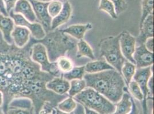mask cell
<instances>
[{
  "mask_svg": "<svg viewBox=\"0 0 154 114\" xmlns=\"http://www.w3.org/2000/svg\"><path fill=\"white\" fill-rule=\"evenodd\" d=\"M72 12V9L70 3L68 1H65L60 12L52 19L51 31L57 29L60 26L67 23L70 19Z\"/></svg>",
  "mask_w": 154,
  "mask_h": 114,
  "instance_id": "15",
  "label": "cell"
},
{
  "mask_svg": "<svg viewBox=\"0 0 154 114\" xmlns=\"http://www.w3.org/2000/svg\"><path fill=\"white\" fill-rule=\"evenodd\" d=\"M128 114H139V110L137 108V107L136 104V103L134 101V100L133 99L132 101V110L131 111V112Z\"/></svg>",
  "mask_w": 154,
  "mask_h": 114,
  "instance_id": "39",
  "label": "cell"
},
{
  "mask_svg": "<svg viewBox=\"0 0 154 114\" xmlns=\"http://www.w3.org/2000/svg\"><path fill=\"white\" fill-rule=\"evenodd\" d=\"M129 93L133 96V97L139 101H142L143 100V95L141 89L138 84L135 81L132 80L128 86Z\"/></svg>",
  "mask_w": 154,
  "mask_h": 114,
  "instance_id": "29",
  "label": "cell"
},
{
  "mask_svg": "<svg viewBox=\"0 0 154 114\" xmlns=\"http://www.w3.org/2000/svg\"><path fill=\"white\" fill-rule=\"evenodd\" d=\"M113 69H115L103 59L90 62L85 65V72L89 74L97 73L105 70Z\"/></svg>",
  "mask_w": 154,
  "mask_h": 114,
  "instance_id": "20",
  "label": "cell"
},
{
  "mask_svg": "<svg viewBox=\"0 0 154 114\" xmlns=\"http://www.w3.org/2000/svg\"><path fill=\"white\" fill-rule=\"evenodd\" d=\"M15 26L14 21L11 17L0 13V32L4 40L8 44H13L11 34Z\"/></svg>",
  "mask_w": 154,
  "mask_h": 114,
  "instance_id": "16",
  "label": "cell"
},
{
  "mask_svg": "<svg viewBox=\"0 0 154 114\" xmlns=\"http://www.w3.org/2000/svg\"><path fill=\"white\" fill-rule=\"evenodd\" d=\"M136 70V67L135 64H132L128 61H127L122 66V75L127 87L129 83L133 79Z\"/></svg>",
  "mask_w": 154,
  "mask_h": 114,
  "instance_id": "22",
  "label": "cell"
},
{
  "mask_svg": "<svg viewBox=\"0 0 154 114\" xmlns=\"http://www.w3.org/2000/svg\"><path fill=\"white\" fill-rule=\"evenodd\" d=\"M120 46L122 56L127 61L135 64L133 56L136 47V38L127 30L121 33Z\"/></svg>",
  "mask_w": 154,
  "mask_h": 114,
  "instance_id": "10",
  "label": "cell"
},
{
  "mask_svg": "<svg viewBox=\"0 0 154 114\" xmlns=\"http://www.w3.org/2000/svg\"><path fill=\"white\" fill-rule=\"evenodd\" d=\"M13 44L19 48H23L31 39V33L28 29L20 26H15L11 34Z\"/></svg>",
  "mask_w": 154,
  "mask_h": 114,
  "instance_id": "14",
  "label": "cell"
},
{
  "mask_svg": "<svg viewBox=\"0 0 154 114\" xmlns=\"http://www.w3.org/2000/svg\"><path fill=\"white\" fill-rule=\"evenodd\" d=\"M4 102V97H3V94L1 91H0V107H2L3 105Z\"/></svg>",
  "mask_w": 154,
  "mask_h": 114,
  "instance_id": "42",
  "label": "cell"
},
{
  "mask_svg": "<svg viewBox=\"0 0 154 114\" xmlns=\"http://www.w3.org/2000/svg\"><path fill=\"white\" fill-rule=\"evenodd\" d=\"M35 42L45 46L51 62H55L58 58L65 56L67 53L73 50L77 44L74 38L58 29L46 33L45 38L39 41L35 40Z\"/></svg>",
  "mask_w": 154,
  "mask_h": 114,
  "instance_id": "3",
  "label": "cell"
},
{
  "mask_svg": "<svg viewBox=\"0 0 154 114\" xmlns=\"http://www.w3.org/2000/svg\"><path fill=\"white\" fill-rule=\"evenodd\" d=\"M46 88L58 95H65L70 89V81L62 76L54 77L47 83Z\"/></svg>",
  "mask_w": 154,
  "mask_h": 114,
  "instance_id": "17",
  "label": "cell"
},
{
  "mask_svg": "<svg viewBox=\"0 0 154 114\" xmlns=\"http://www.w3.org/2000/svg\"><path fill=\"white\" fill-rule=\"evenodd\" d=\"M144 45L148 50L154 53V37L148 38L144 43Z\"/></svg>",
  "mask_w": 154,
  "mask_h": 114,
  "instance_id": "35",
  "label": "cell"
},
{
  "mask_svg": "<svg viewBox=\"0 0 154 114\" xmlns=\"http://www.w3.org/2000/svg\"><path fill=\"white\" fill-rule=\"evenodd\" d=\"M3 1L5 4V7L7 10V13L9 14L10 12L13 10L14 7L16 5V3L18 0H3Z\"/></svg>",
  "mask_w": 154,
  "mask_h": 114,
  "instance_id": "34",
  "label": "cell"
},
{
  "mask_svg": "<svg viewBox=\"0 0 154 114\" xmlns=\"http://www.w3.org/2000/svg\"><path fill=\"white\" fill-rule=\"evenodd\" d=\"M77 51L76 57L77 58H80L85 57L89 58L91 60L95 59L94 52L89 44L86 41L81 39L77 42Z\"/></svg>",
  "mask_w": 154,
  "mask_h": 114,
  "instance_id": "21",
  "label": "cell"
},
{
  "mask_svg": "<svg viewBox=\"0 0 154 114\" xmlns=\"http://www.w3.org/2000/svg\"><path fill=\"white\" fill-rule=\"evenodd\" d=\"M93 28V25L90 23L86 24H75L69 26L62 30L63 33L69 35L72 38L78 41L83 39L86 33Z\"/></svg>",
  "mask_w": 154,
  "mask_h": 114,
  "instance_id": "18",
  "label": "cell"
},
{
  "mask_svg": "<svg viewBox=\"0 0 154 114\" xmlns=\"http://www.w3.org/2000/svg\"><path fill=\"white\" fill-rule=\"evenodd\" d=\"M55 62L58 69L62 74L69 73L74 67L73 61L70 58L66 56L58 58Z\"/></svg>",
  "mask_w": 154,
  "mask_h": 114,
  "instance_id": "24",
  "label": "cell"
},
{
  "mask_svg": "<svg viewBox=\"0 0 154 114\" xmlns=\"http://www.w3.org/2000/svg\"><path fill=\"white\" fill-rule=\"evenodd\" d=\"M98 9L108 13L113 19H117L118 15L116 12L115 7L110 0H100Z\"/></svg>",
  "mask_w": 154,
  "mask_h": 114,
  "instance_id": "27",
  "label": "cell"
},
{
  "mask_svg": "<svg viewBox=\"0 0 154 114\" xmlns=\"http://www.w3.org/2000/svg\"><path fill=\"white\" fill-rule=\"evenodd\" d=\"M74 114H85L84 107L80 103H77V107L74 111Z\"/></svg>",
  "mask_w": 154,
  "mask_h": 114,
  "instance_id": "37",
  "label": "cell"
},
{
  "mask_svg": "<svg viewBox=\"0 0 154 114\" xmlns=\"http://www.w3.org/2000/svg\"><path fill=\"white\" fill-rule=\"evenodd\" d=\"M33 38L23 48L8 44L0 32V91L3 94L2 107L6 114L14 99L27 98L32 102L33 114H38L43 104L49 101L57 107L69 96L58 95L46 88V84L54 76L41 70L31 58Z\"/></svg>",
  "mask_w": 154,
  "mask_h": 114,
  "instance_id": "1",
  "label": "cell"
},
{
  "mask_svg": "<svg viewBox=\"0 0 154 114\" xmlns=\"http://www.w3.org/2000/svg\"><path fill=\"white\" fill-rule=\"evenodd\" d=\"M9 16L11 17L15 25L23 26L29 30L32 38L36 41H39L45 37L46 33L42 25L38 22H31L26 19L22 15L16 14L11 10L9 13Z\"/></svg>",
  "mask_w": 154,
  "mask_h": 114,
  "instance_id": "8",
  "label": "cell"
},
{
  "mask_svg": "<svg viewBox=\"0 0 154 114\" xmlns=\"http://www.w3.org/2000/svg\"><path fill=\"white\" fill-rule=\"evenodd\" d=\"M86 74L85 66L74 67L73 69L69 73L62 74V77L66 80L70 81L73 79H82Z\"/></svg>",
  "mask_w": 154,
  "mask_h": 114,
  "instance_id": "26",
  "label": "cell"
},
{
  "mask_svg": "<svg viewBox=\"0 0 154 114\" xmlns=\"http://www.w3.org/2000/svg\"><path fill=\"white\" fill-rule=\"evenodd\" d=\"M77 102L72 97L68 96L62 101L59 102L57 105L58 109L66 113H71L74 112L77 107Z\"/></svg>",
  "mask_w": 154,
  "mask_h": 114,
  "instance_id": "25",
  "label": "cell"
},
{
  "mask_svg": "<svg viewBox=\"0 0 154 114\" xmlns=\"http://www.w3.org/2000/svg\"></svg>",
  "mask_w": 154,
  "mask_h": 114,
  "instance_id": "46",
  "label": "cell"
},
{
  "mask_svg": "<svg viewBox=\"0 0 154 114\" xmlns=\"http://www.w3.org/2000/svg\"><path fill=\"white\" fill-rule=\"evenodd\" d=\"M84 79L86 87L95 90L113 104L121 99L124 92L128 91L122 75L115 69L86 73Z\"/></svg>",
  "mask_w": 154,
  "mask_h": 114,
  "instance_id": "2",
  "label": "cell"
},
{
  "mask_svg": "<svg viewBox=\"0 0 154 114\" xmlns=\"http://www.w3.org/2000/svg\"><path fill=\"white\" fill-rule=\"evenodd\" d=\"M133 98L128 91L124 93L121 99L115 103V111L112 114H128L132 107Z\"/></svg>",
  "mask_w": 154,
  "mask_h": 114,
  "instance_id": "19",
  "label": "cell"
},
{
  "mask_svg": "<svg viewBox=\"0 0 154 114\" xmlns=\"http://www.w3.org/2000/svg\"><path fill=\"white\" fill-rule=\"evenodd\" d=\"M51 114H74V113L72 112L71 113H64V112L59 110L58 108L55 107L53 109Z\"/></svg>",
  "mask_w": 154,
  "mask_h": 114,
  "instance_id": "40",
  "label": "cell"
},
{
  "mask_svg": "<svg viewBox=\"0 0 154 114\" xmlns=\"http://www.w3.org/2000/svg\"><path fill=\"white\" fill-rule=\"evenodd\" d=\"M33 110L9 106L5 114H31Z\"/></svg>",
  "mask_w": 154,
  "mask_h": 114,
  "instance_id": "32",
  "label": "cell"
},
{
  "mask_svg": "<svg viewBox=\"0 0 154 114\" xmlns=\"http://www.w3.org/2000/svg\"><path fill=\"white\" fill-rule=\"evenodd\" d=\"M0 13L5 16H9L8 13H7L3 0H0Z\"/></svg>",
  "mask_w": 154,
  "mask_h": 114,
  "instance_id": "38",
  "label": "cell"
},
{
  "mask_svg": "<svg viewBox=\"0 0 154 114\" xmlns=\"http://www.w3.org/2000/svg\"><path fill=\"white\" fill-rule=\"evenodd\" d=\"M139 29V35L136 38L137 45L144 44L148 38L154 37V13L148 16Z\"/></svg>",
  "mask_w": 154,
  "mask_h": 114,
  "instance_id": "12",
  "label": "cell"
},
{
  "mask_svg": "<svg viewBox=\"0 0 154 114\" xmlns=\"http://www.w3.org/2000/svg\"><path fill=\"white\" fill-rule=\"evenodd\" d=\"M32 5L38 22L43 27L45 33L51 31L52 18L48 12L49 2H43L36 0H29Z\"/></svg>",
  "mask_w": 154,
  "mask_h": 114,
  "instance_id": "9",
  "label": "cell"
},
{
  "mask_svg": "<svg viewBox=\"0 0 154 114\" xmlns=\"http://www.w3.org/2000/svg\"><path fill=\"white\" fill-rule=\"evenodd\" d=\"M121 33L117 36H109L103 38L100 42V56L122 74V69L127 61L122 56L120 46Z\"/></svg>",
  "mask_w": 154,
  "mask_h": 114,
  "instance_id": "5",
  "label": "cell"
},
{
  "mask_svg": "<svg viewBox=\"0 0 154 114\" xmlns=\"http://www.w3.org/2000/svg\"><path fill=\"white\" fill-rule=\"evenodd\" d=\"M154 13V0H142L141 1V16L140 26L148 15Z\"/></svg>",
  "mask_w": 154,
  "mask_h": 114,
  "instance_id": "28",
  "label": "cell"
},
{
  "mask_svg": "<svg viewBox=\"0 0 154 114\" xmlns=\"http://www.w3.org/2000/svg\"><path fill=\"white\" fill-rule=\"evenodd\" d=\"M36 1H40V2H50L52 1H54V0H36Z\"/></svg>",
  "mask_w": 154,
  "mask_h": 114,
  "instance_id": "43",
  "label": "cell"
},
{
  "mask_svg": "<svg viewBox=\"0 0 154 114\" xmlns=\"http://www.w3.org/2000/svg\"><path fill=\"white\" fill-rule=\"evenodd\" d=\"M12 10L14 13L22 15L31 22H38L29 0H18Z\"/></svg>",
  "mask_w": 154,
  "mask_h": 114,
  "instance_id": "13",
  "label": "cell"
},
{
  "mask_svg": "<svg viewBox=\"0 0 154 114\" xmlns=\"http://www.w3.org/2000/svg\"><path fill=\"white\" fill-rule=\"evenodd\" d=\"M31 58L33 62L40 66L42 71L51 74L54 77L62 76L56 62H51L49 61L45 46L41 43L36 42L35 39L34 44L31 46Z\"/></svg>",
  "mask_w": 154,
  "mask_h": 114,
  "instance_id": "6",
  "label": "cell"
},
{
  "mask_svg": "<svg viewBox=\"0 0 154 114\" xmlns=\"http://www.w3.org/2000/svg\"><path fill=\"white\" fill-rule=\"evenodd\" d=\"M73 98L77 103L99 114H112L115 111V104L90 87H86Z\"/></svg>",
  "mask_w": 154,
  "mask_h": 114,
  "instance_id": "4",
  "label": "cell"
},
{
  "mask_svg": "<svg viewBox=\"0 0 154 114\" xmlns=\"http://www.w3.org/2000/svg\"><path fill=\"white\" fill-rule=\"evenodd\" d=\"M84 108H85V114H99L98 113H97L96 111L89 109L86 107H84Z\"/></svg>",
  "mask_w": 154,
  "mask_h": 114,
  "instance_id": "41",
  "label": "cell"
},
{
  "mask_svg": "<svg viewBox=\"0 0 154 114\" xmlns=\"http://www.w3.org/2000/svg\"><path fill=\"white\" fill-rule=\"evenodd\" d=\"M0 114H5L2 107H0Z\"/></svg>",
  "mask_w": 154,
  "mask_h": 114,
  "instance_id": "44",
  "label": "cell"
},
{
  "mask_svg": "<svg viewBox=\"0 0 154 114\" xmlns=\"http://www.w3.org/2000/svg\"><path fill=\"white\" fill-rule=\"evenodd\" d=\"M133 58L136 69L147 67L154 64V53L148 50L144 44L136 47Z\"/></svg>",
  "mask_w": 154,
  "mask_h": 114,
  "instance_id": "11",
  "label": "cell"
},
{
  "mask_svg": "<svg viewBox=\"0 0 154 114\" xmlns=\"http://www.w3.org/2000/svg\"><path fill=\"white\" fill-rule=\"evenodd\" d=\"M114 5L116 12L117 15L124 12L128 7V5L125 0H110Z\"/></svg>",
  "mask_w": 154,
  "mask_h": 114,
  "instance_id": "31",
  "label": "cell"
},
{
  "mask_svg": "<svg viewBox=\"0 0 154 114\" xmlns=\"http://www.w3.org/2000/svg\"><path fill=\"white\" fill-rule=\"evenodd\" d=\"M86 88V84L84 79L71 80L70 81V89L67 94L69 96L73 98L74 96L81 93Z\"/></svg>",
  "mask_w": 154,
  "mask_h": 114,
  "instance_id": "23",
  "label": "cell"
},
{
  "mask_svg": "<svg viewBox=\"0 0 154 114\" xmlns=\"http://www.w3.org/2000/svg\"><path fill=\"white\" fill-rule=\"evenodd\" d=\"M55 107H57L51 102L45 101L39 110L38 114H51L53 109Z\"/></svg>",
  "mask_w": 154,
  "mask_h": 114,
  "instance_id": "33",
  "label": "cell"
},
{
  "mask_svg": "<svg viewBox=\"0 0 154 114\" xmlns=\"http://www.w3.org/2000/svg\"><path fill=\"white\" fill-rule=\"evenodd\" d=\"M148 88L149 90V95H151V96H153L154 94V76H151V78L149 79L148 83Z\"/></svg>",
  "mask_w": 154,
  "mask_h": 114,
  "instance_id": "36",
  "label": "cell"
},
{
  "mask_svg": "<svg viewBox=\"0 0 154 114\" xmlns=\"http://www.w3.org/2000/svg\"><path fill=\"white\" fill-rule=\"evenodd\" d=\"M63 7V3L59 0H54L49 2L48 12L52 18L55 17L60 12Z\"/></svg>",
  "mask_w": 154,
  "mask_h": 114,
  "instance_id": "30",
  "label": "cell"
},
{
  "mask_svg": "<svg viewBox=\"0 0 154 114\" xmlns=\"http://www.w3.org/2000/svg\"><path fill=\"white\" fill-rule=\"evenodd\" d=\"M152 66L144 68L136 69L135 75L133 77L134 81L138 84L143 95V100L141 101L143 114H148L147 101L149 95L148 83L149 78L152 76Z\"/></svg>",
  "mask_w": 154,
  "mask_h": 114,
  "instance_id": "7",
  "label": "cell"
},
{
  "mask_svg": "<svg viewBox=\"0 0 154 114\" xmlns=\"http://www.w3.org/2000/svg\"><path fill=\"white\" fill-rule=\"evenodd\" d=\"M31 114H33V111H32V113H31Z\"/></svg>",
  "mask_w": 154,
  "mask_h": 114,
  "instance_id": "45",
  "label": "cell"
}]
</instances>
